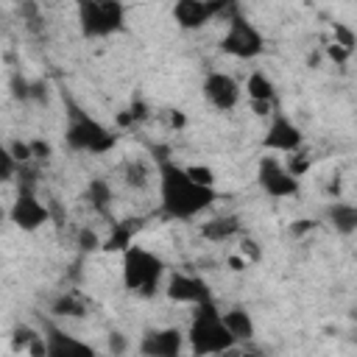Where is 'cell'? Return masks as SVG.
Wrapping results in <instances>:
<instances>
[{
    "label": "cell",
    "mask_w": 357,
    "mask_h": 357,
    "mask_svg": "<svg viewBox=\"0 0 357 357\" xmlns=\"http://www.w3.org/2000/svg\"><path fill=\"white\" fill-rule=\"evenodd\" d=\"M184 123H187V117H184L181 112H173V114H170V126H173V128H181Z\"/></svg>",
    "instance_id": "cell-38"
},
{
    "label": "cell",
    "mask_w": 357,
    "mask_h": 357,
    "mask_svg": "<svg viewBox=\"0 0 357 357\" xmlns=\"http://www.w3.org/2000/svg\"><path fill=\"white\" fill-rule=\"evenodd\" d=\"M165 296L170 301H176V304H198L204 298H212L206 279H201L195 273H184V271H176V273L167 276Z\"/></svg>",
    "instance_id": "cell-12"
},
{
    "label": "cell",
    "mask_w": 357,
    "mask_h": 357,
    "mask_svg": "<svg viewBox=\"0 0 357 357\" xmlns=\"http://www.w3.org/2000/svg\"><path fill=\"white\" fill-rule=\"evenodd\" d=\"M45 354L47 357H73V354H81V357H92L95 354V349L89 346V343H81V340H75L73 335H64L61 329H56V326H45Z\"/></svg>",
    "instance_id": "cell-15"
},
{
    "label": "cell",
    "mask_w": 357,
    "mask_h": 357,
    "mask_svg": "<svg viewBox=\"0 0 357 357\" xmlns=\"http://www.w3.org/2000/svg\"><path fill=\"white\" fill-rule=\"evenodd\" d=\"M156 187H159V218L165 220H192L206 212L218 192L209 184H198L187 167L162 156L156 159Z\"/></svg>",
    "instance_id": "cell-1"
},
{
    "label": "cell",
    "mask_w": 357,
    "mask_h": 357,
    "mask_svg": "<svg viewBox=\"0 0 357 357\" xmlns=\"http://www.w3.org/2000/svg\"><path fill=\"white\" fill-rule=\"evenodd\" d=\"M335 45H340V47H346V50L354 53V45H357L354 31L349 25H343V22H335Z\"/></svg>",
    "instance_id": "cell-28"
},
{
    "label": "cell",
    "mask_w": 357,
    "mask_h": 357,
    "mask_svg": "<svg viewBox=\"0 0 357 357\" xmlns=\"http://www.w3.org/2000/svg\"><path fill=\"white\" fill-rule=\"evenodd\" d=\"M240 257L251 265V262H259L262 259V251H259V245H257V240H251V237H243L240 240Z\"/></svg>",
    "instance_id": "cell-31"
},
{
    "label": "cell",
    "mask_w": 357,
    "mask_h": 357,
    "mask_svg": "<svg viewBox=\"0 0 357 357\" xmlns=\"http://www.w3.org/2000/svg\"><path fill=\"white\" fill-rule=\"evenodd\" d=\"M315 229V220H296V223H290V234L293 237H301V234H307V231H312Z\"/></svg>",
    "instance_id": "cell-36"
},
{
    "label": "cell",
    "mask_w": 357,
    "mask_h": 357,
    "mask_svg": "<svg viewBox=\"0 0 357 357\" xmlns=\"http://www.w3.org/2000/svg\"><path fill=\"white\" fill-rule=\"evenodd\" d=\"M229 265H231V271H245L248 268V262L243 257H229Z\"/></svg>",
    "instance_id": "cell-37"
},
{
    "label": "cell",
    "mask_w": 357,
    "mask_h": 357,
    "mask_svg": "<svg viewBox=\"0 0 357 357\" xmlns=\"http://www.w3.org/2000/svg\"><path fill=\"white\" fill-rule=\"evenodd\" d=\"M17 14H20V20L25 22V28L33 36H42L45 33V14L39 8V0H20L17 3Z\"/></svg>",
    "instance_id": "cell-23"
},
{
    "label": "cell",
    "mask_w": 357,
    "mask_h": 357,
    "mask_svg": "<svg viewBox=\"0 0 357 357\" xmlns=\"http://www.w3.org/2000/svg\"><path fill=\"white\" fill-rule=\"evenodd\" d=\"M326 56L335 61V64H346L349 59H351V50H346V47H340V45H326Z\"/></svg>",
    "instance_id": "cell-33"
},
{
    "label": "cell",
    "mask_w": 357,
    "mask_h": 357,
    "mask_svg": "<svg viewBox=\"0 0 357 357\" xmlns=\"http://www.w3.org/2000/svg\"><path fill=\"white\" fill-rule=\"evenodd\" d=\"M75 245H78L84 254H92V251H100V237H98L95 229L84 226V229H78V234H75Z\"/></svg>",
    "instance_id": "cell-27"
},
{
    "label": "cell",
    "mask_w": 357,
    "mask_h": 357,
    "mask_svg": "<svg viewBox=\"0 0 357 357\" xmlns=\"http://www.w3.org/2000/svg\"><path fill=\"white\" fill-rule=\"evenodd\" d=\"M257 184L268 198H296L301 190V178H296L271 153L259 156V162H257Z\"/></svg>",
    "instance_id": "cell-7"
},
{
    "label": "cell",
    "mask_w": 357,
    "mask_h": 357,
    "mask_svg": "<svg viewBox=\"0 0 357 357\" xmlns=\"http://www.w3.org/2000/svg\"><path fill=\"white\" fill-rule=\"evenodd\" d=\"M184 337H187V346L192 354H223L237 346V340L231 337V332L223 324V315H220L215 298H204V301L192 304V318H190Z\"/></svg>",
    "instance_id": "cell-3"
},
{
    "label": "cell",
    "mask_w": 357,
    "mask_h": 357,
    "mask_svg": "<svg viewBox=\"0 0 357 357\" xmlns=\"http://www.w3.org/2000/svg\"><path fill=\"white\" fill-rule=\"evenodd\" d=\"M123 181L134 190H145L151 181H153V167L142 159H128L123 165Z\"/></svg>",
    "instance_id": "cell-22"
},
{
    "label": "cell",
    "mask_w": 357,
    "mask_h": 357,
    "mask_svg": "<svg viewBox=\"0 0 357 357\" xmlns=\"http://www.w3.org/2000/svg\"><path fill=\"white\" fill-rule=\"evenodd\" d=\"M184 343L187 337L178 326H159V329H145L137 349L145 357H178Z\"/></svg>",
    "instance_id": "cell-11"
},
{
    "label": "cell",
    "mask_w": 357,
    "mask_h": 357,
    "mask_svg": "<svg viewBox=\"0 0 357 357\" xmlns=\"http://www.w3.org/2000/svg\"><path fill=\"white\" fill-rule=\"evenodd\" d=\"M50 220L47 204L39 201L33 187H17L14 204L8 206V223H14L20 231H36Z\"/></svg>",
    "instance_id": "cell-8"
},
{
    "label": "cell",
    "mask_w": 357,
    "mask_h": 357,
    "mask_svg": "<svg viewBox=\"0 0 357 357\" xmlns=\"http://www.w3.org/2000/svg\"><path fill=\"white\" fill-rule=\"evenodd\" d=\"M301 145H304V131L298 128V123L293 117H287L282 109H273L265 137H262V148L276 151V153H293Z\"/></svg>",
    "instance_id": "cell-9"
},
{
    "label": "cell",
    "mask_w": 357,
    "mask_h": 357,
    "mask_svg": "<svg viewBox=\"0 0 357 357\" xmlns=\"http://www.w3.org/2000/svg\"><path fill=\"white\" fill-rule=\"evenodd\" d=\"M75 14L84 39H106L126 31L123 0H75Z\"/></svg>",
    "instance_id": "cell-5"
},
{
    "label": "cell",
    "mask_w": 357,
    "mask_h": 357,
    "mask_svg": "<svg viewBox=\"0 0 357 357\" xmlns=\"http://www.w3.org/2000/svg\"><path fill=\"white\" fill-rule=\"evenodd\" d=\"M67 106V123H64V145L75 153H92L103 156L117 148V134L103 126L98 117H92L86 109H81L73 98L64 100Z\"/></svg>",
    "instance_id": "cell-2"
},
{
    "label": "cell",
    "mask_w": 357,
    "mask_h": 357,
    "mask_svg": "<svg viewBox=\"0 0 357 357\" xmlns=\"http://www.w3.org/2000/svg\"><path fill=\"white\" fill-rule=\"evenodd\" d=\"M8 151H11V156L20 162V165H28L33 156H31V142L28 139H11L8 142Z\"/></svg>",
    "instance_id": "cell-29"
},
{
    "label": "cell",
    "mask_w": 357,
    "mask_h": 357,
    "mask_svg": "<svg viewBox=\"0 0 357 357\" xmlns=\"http://www.w3.org/2000/svg\"><path fill=\"white\" fill-rule=\"evenodd\" d=\"M31 142V156L33 159H39V162H47L50 156H53V145L47 142V139H42V137H33V139H28Z\"/></svg>",
    "instance_id": "cell-30"
},
{
    "label": "cell",
    "mask_w": 357,
    "mask_h": 357,
    "mask_svg": "<svg viewBox=\"0 0 357 357\" xmlns=\"http://www.w3.org/2000/svg\"><path fill=\"white\" fill-rule=\"evenodd\" d=\"M220 53L231 56V59H240V61H251L257 56L265 53V36L262 31L240 11H234L229 20H226V31L220 36Z\"/></svg>",
    "instance_id": "cell-6"
},
{
    "label": "cell",
    "mask_w": 357,
    "mask_h": 357,
    "mask_svg": "<svg viewBox=\"0 0 357 357\" xmlns=\"http://www.w3.org/2000/svg\"><path fill=\"white\" fill-rule=\"evenodd\" d=\"M17 173H20V162L11 156L8 145H3V142H0V184L11 181Z\"/></svg>",
    "instance_id": "cell-26"
},
{
    "label": "cell",
    "mask_w": 357,
    "mask_h": 357,
    "mask_svg": "<svg viewBox=\"0 0 357 357\" xmlns=\"http://www.w3.org/2000/svg\"><path fill=\"white\" fill-rule=\"evenodd\" d=\"M187 173H190L198 184H209V187H215V173H212V167H206V165H190Z\"/></svg>",
    "instance_id": "cell-32"
},
{
    "label": "cell",
    "mask_w": 357,
    "mask_h": 357,
    "mask_svg": "<svg viewBox=\"0 0 357 357\" xmlns=\"http://www.w3.org/2000/svg\"><path fill=\"white\" fill-rule=\"evenodd\" d=\"M240 229H243L240 218L234 212H226V215H215L206 223H201V237L209 243H226V240L237 237Z\"/></svg>",
    "instance_id": "cell-17"
},
{
    "label": "cell",
    "mask_w": 357,
    "mask_h": 357,
    "mask_svg": "<svg viewBox=\"0 0 357 357\" xmlns=\"http://www.w3.org/2000/svg\"><path fill=\"white\" fill-rule=\"evenodd\" d=\"M31 100H36V103H45L47 100V84L42 78L31 81Z\"/></svg>",
    "instance_id": "cell-34"
},
{
    "label": "cell",
    "mask_w": 357,
    "mask_h": 357,
    "mask_svg": "<svg viewBox=\"0 0 357 357\" xmlns=\"http://www.w3.org/2000/svg\"><path fill=\"white\" fill-rule=\"evenodd\" d=\"M50 312L59 315V318H84L86 315V301L73 293V290H64L59 293L53 301H50Z\"/></svg>",
    "instance_id": "cell-21"
},
{
    "label": "cell",
    "mask_w": 357,
    "mask_h": 357,
    "mask_svg": "<svg viewBox=\"0 0 357 357\" xmlns=\"http://www.w3.org/2000/svg\"><path fill=\"white\" fill-rule=\"evenodd\" d=\"M220 315H223V324H226V329L231 332V337L237 343H245V340H251L257 335V324H254V318H251V312L245 307L237 304V307H229Z\"/></svg>",
    "instance_id": "cell-20"
},
{
    "label": "cell",
    "mask_w": 357,
    "mask_h": 357,
    "mask_svg": "<svg viewBox=\"0 0 357 357\" xmlns=\"http://www.w3.org/2000/svg\"><path fill=\"white\" fill-rule=\"evenodd\" d=\"M126 346H128V343H126V335H123V332H109V351H112V354H123Z\"/></svg>",
    "instance_id": "cell-35"
},
{
    "label": "cell",
    "mask_w": 357,
    "mask_h": 357,
    "mask_svg": "<svg viewBox=\"0 0 357 357\" xmlns=\"http://www.w3.org/2000/svg\"><path fill=\"white\" fill-rule=\"evenodd\" d=\"M326 220H329V226L337 231V234H343V237H351L354 231H357V206L351 204V201H329V206H326Z\"/></svg>",
    "instance_id": "cell-18"
},
{
    "label": "cell",
    "mask_w": 357,
    "mask_h": 357,
    "mask_svg": "<svg viewBox=\"0 0 357 357\" xmlns=\"http://www.w3.org/2000/svg\"><path fill=\"white\" fill-rule=\"evenodd\" d=\"M8 89H11V98L17 103H31V78H25L22 73H11Z\"/></svg>",
    "instance_id": "cell-25"
},
{
    "label": "cell",
    "mask_w": 357,
    "mask_h": 357,
    "mask_svg": "<svg viewBox=\"0 0 357 357\" xmlns=\"http://www.w3.org/2000/svg\"><path fill=\"white\" fill-rule=\"evenodd\" d=\"M240 84L234 81V75L223 73V70H209L201 81V95L204 100L218 109V112H231L240 103Z\"/></svg>",
    "instance_id": "cell-10"
},
{
    "label": "cell",
    "mask_w": 357,
    "mask_h": 357,
    "mask_svg": "<svg viewBox=\"0 0 357 357\" xmlns=\"http://www.w3.org/2000/svg\"><path fill=\"white\" fill-rule=\"evenodd\" d=\"M148 114H151V112H148V103L137 98V100H131V106H128L126 112L117 114V126H126V128H128V126H137V123L148 120Z\"/></svg>",
    "instance_id": "cell-24"
},
{
    "label": "cell",
    "mask_w": 357,
    "mask_h": 357,
    "mask_svg": "<svg viewBox=\"0 0 357 357\" xmlns=\"http://www.w3.org/2000/svg\"><path fill=\"white\" fill-rule=\"evenodd\" d=\"M165 282V262L153 251L131 243L123 251V287L128 293H137L142 298L156 296V290Z\"/></svg>",
    "instance_id": "cell-4"
},
{
    "label": "cell",
    "mask_w": 357,
    "mask_h": 357,
    "mask_svg": "<svg viewBox=\"0 0 357 357\" xmlns=\"http://www.w3.org/2000/svg\"><path fill=\"white\" fill-rule=\"evenodd\" d=\"M6 220H8V209H3V206H0V226H3Z\"/></svg>",
    "instance_id": "cell-39"
},
{
    "label": "cell",
    "mask_w": 357,
    "mask_h": 357,
    "mask_svg": "<svg viewBox=\"0 0 357 357\" xmlns=\"http://www.w3.org/2000/svg\"><path fill=\"white\" fill-rule=\"evenodd\" d=\"M84 198H86L89 209H95L98 215H103V218H109V215H112L114 190H112V184H109L103 176H95V178H89V181H86V187H84Z\"/></svg>",
    "instance_id": "cell-19"
},
{
    "label": "cell",
    "mask_w": 357,
    "mask_h": 357,
    "mask_svg": "<svg viewBox=\"0 0 357 357\" xmlns=\"http://www.w3.org/2000/svg\"><path fill=\"white\" fill-rule=\"evenodd\" d=\"M215 17L212 0H173V20L181 31H201Z\"/></svg>",
    "instance_id": "cell-13"
},
{
    "label": "cell",
    "mask_w": 357,
    "mask_h": 357,
    "mask_svg": "<svg viewBox=\"0 0 357 357\" xmlns=\"http://www.w3.org/2000/svg\"><path fill=\"white\" fill-rule=\"evenodd\" d=\"M245 95L251 100L254 114H259V117H268L276 109V84L259 70H254L245 78Z\"/></svg>",
    "instance_id": "cell-14"
},
{
    "label": "cell",
    "mask_w": 357,
    "mask_h": 357,
    "mask_svg": "<svg viewBox=\"0 0 357 357\" xmlns=\"http://www.w3.org/2000/svg\"><path fill=\"white\" fill-rule=\"evenodd\" d=\"M142 226H145V218H123V220H112V231H109L106 240H100V251L123 254V251L134 243V237H137V231H139Z\"/></svg>",
    "instance_id": "cell-16"
}]
</instances>
